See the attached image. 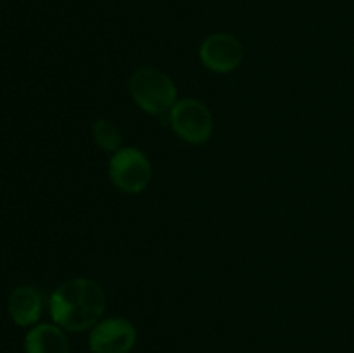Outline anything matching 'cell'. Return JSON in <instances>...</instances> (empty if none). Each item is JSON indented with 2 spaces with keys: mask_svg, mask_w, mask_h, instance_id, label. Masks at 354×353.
<instances>
[{
  "mask_svg": "<svg viewBox=\"0 0 354 353\" xmlns=\"http://www.w3.org/2000/svg\"><path fill=\"white\" fill-rule=\"evenodd\" d=\"M199 59L206 69L213 73H230L241 66L244 47L230 33H213L204 38L199 47Z\"/></svg>",
  "mask_w": 354,
  "mask_h": 353,
  "instance_id": "8992f818",
  "label": "cell"
},
{
  "mask_svg": "<svg viewBox=\"0 0 354 353\" xmlns=\"http://www.w3.org/2000/svg\"><path fill=\"white\" fill-rule=\"evenodd\" d=\"M109 176L123 192L140 194L151 183V161L137 147L118 149L109 161Z\"/></svg>",
  "mask_w": 354,
  "mask_h": 353,
  "instance_id": "277c9868",
  "label": "cell"
},
{
  "mask_svg": "<svg viewBox=\"0 0 354 353\" xmlns=\"http://www.w3.org/2000/svg\"><path fill=\"white\" fill-rule=\"evenodd\" d=\"M92 135L95 144L99 145L102 151L116 152L118 149H121L123 137H121L120 128H118L113 121L106 120V118H99V120L93 123Z\"/></svg>",
  "mask_w": 354,
  "mask_h": 353,
  "instance_id": "9c48e42d",
  "label": "cell"
},
{
  "mask_svg": "<svg viewBox=\"0 0 354 353\" xmlns=\"http://www.w3.org/2000/svg\"><path fill=\"white\" fill-rule=\"evenodd\" d=\"M135 343L137 329L127 318H104L90 329L88 348L92 353H130Z\"/></svg>",
  "mask_w": 354,
  "mask_h": 353,
  "instance_id": "5b68a950",
  "label": "cell"
},
{
  "mask_svg": "<svg viewBox=\"0 0 354 353\" xmlns=\"http://www.w3.org/2000/svg\"><path fill=\"white\" fill-rule=\"evenodd\" d=\"M9 315L17 325L28 327L38 322L41 315V296L35 287L31 286H19L10 293L9 303Z\"/></svg>",
  "mask_w": 354,
  "mask_h": 353,
  "instance_id": "52a82bcc",
  "label": "cell"
},
{
  "mask_svg": "<svg viewBox=\"0 0 354 353\" xmlns=\"http://www.w3.org/2000/svg\"><path fill=\"white\" fill-rule=\"evenodd\" d=\"M26 353H69V339L57 324L35 325L24 339Z\"/></svg>",
  "mask_w": 354,
  "mask_h": 353,
  "instance_id": "ba28073f",
  "label": "cell"
},
{
  "mask_svg": "<svg viewBox=\"0 0 354 353\" xmlns=\"http://www.w3.org/2000/svg\"><path fill=\"white\" fill-rule=\"evenodd\" d=\"M173 132L189 144H204L213 134V114L204 102L197 99H178L169 111Z\"/></svg>",
  "mask_w": 354,
  "mask_h": 353,
  "instance_id": "3957f363",
  "label": "cell"
},
{
  "mask_svg": "<svg viewBox=\"0 0 354 353\" xmlns=\"http://www.w3.org/2000/svg\"><path fill=\"white\" fill-rule=\"evenodd\" d=\"M130 96L133 102L147 114H165L171 111L176 99V85L165 71L144 66L131 75Z\"/></svg>",
  "mask_w": 354,
  "mask_h": 353,
  "instance_id": "7a4b0ae2",
  "label": "cell"
},
{
  "mask_svg": "<svg viewBox=\"0 0 354 353\" xmlns=\"http://www.w3.org/2000/svg\"><path fill=\"white\" fill-rule=\"evenodd\" d=\"M48 308L55 324L64 331H88L102 320L106 293L95 280L75 277L62 282L52 293Z\"/></svg>",
  "mask_w": 354,
  "mask_h": 353,
  "instance_id": "6da1fadb",
  "label": "cell"
}]
</instances>
